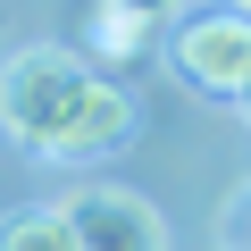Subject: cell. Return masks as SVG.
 <instances>
[{
  "mask_svg": "<svg viewBox=\"0 0 251 251\" xmlns=\"http://www.w3.org/2000/svg\"><path fill=\"white\" fill-rule=\"evenodd\" d=\"M176 75L193 92H218V100H243L251 92V17L243 9H209L176 34Z\"/></svg>",
  "mask_w": 251,
  "mask_h": 251,
  "instance_id": "obj_2",
  "label": "cell"
},
{
  "mask_svg": "<svg viewBox=\"0 0 251 251\" xmlns=\"http://www.w3.org/2000/svg\"><path fill=\"white\" fill-rule=\"evenodd\" d=\"M0 126L34 159H109L134 143V92L109 84L84 50L25 42L0 67Z\"/></svg>",
  "mask_w": 251,
  "mask_h": 251,
  "instance_id": "obj_1",
  "label": "cell"
},
{
  "mask_svg": "<svg viewBox=\"0 0 251 251\" xmlns=\"http://www.w3.org/2000/svg\"><path fill=\"white\" fill-rule=\"evenodd\" d=\"M234 109H243V117H251V92H243V100H234Z\"/></svg>",
  "mask_w": 251,
  "mask_h": 251,
  "instance_id": "obj_7",
  "label": "cell"
},
{
  "mask_svg": "<svg viewBox=\"0 0 251 251\" xmlns=\"http://www.w3.org/2000/svg\"><path fill=\"white\" fill-rule=\"evenodd\" d=\"M117 9H134V17H168L176 0H117Z\"/></svg>",
  "mask_w": 251,
  "mask_h": 251,
  "instance_id": "obj_6",
  "label": "cell"
},
{
  "mask_svg": "<svg viewBox=\"0 0 251 251\" xmlns=\"http://www.w3.org/2000/svg\"><path fill=\"white\" fill-rule=\"evenodd\" d=\"M234 9H243V17H251V0H234Z\"/></svg>",
  "mask_w": 251,
  "mask_h": 251,
  "instance_id": "obj_8",
  "label": "cell"
},
{
  "mask_svg": "<svg viewBox=\"0 0 251 251\" xmlns=\"http://www.w3.org/2000/svg\"><path fill=\"white\" fill-rule=\"evenodd\" d=\"M59 218H67L75 251H168L159 209H151L143 193H126V184H84Z\"/></svg>",
  "mask_w": 251,
  "mask_h": 251,
  "instance_id": "obj_3",
  "label": "cell"
},
{
  "mask_svg": "<svg viewBox=\"0 0 251 251\" xmlns=\"http://www.w3.org/2000/svg\"><path fill=\"white\" fill-rule=\"evenodd\" d=\"M0 251H75V234H67L59 209H17L0 226Z\"/></svg>",
  "mask_w": 251,
  "mask_h": 251,
  "instance_id": "obj_5",
  "label": "cell"
},
{
  "mask_svg": "<svg viewBox=\"0 0 251 251\" xmlns=\"http://www.w3.org/2000/svg\"><path fill=\"white\" fill-rule=\"evenodd\" d=\"M143 42H151V17L117 9V0H92V25H84V59H92V67H117V59H134Z\"/></svg>",
  "mask_w": 251,
  "mask_h": 251,
  "instance_id": "obj_4",
  "label": "cell"
}]
</instances>
